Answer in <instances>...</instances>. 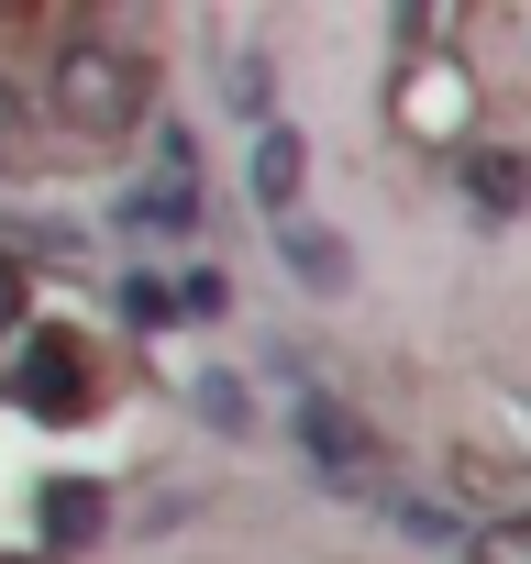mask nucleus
Segmentation results:
<instances>
[{
	"mask_svg": "<svg viewBox=\"0 0 531 564\" xmlns=\"http://www.w3.org/2000/svg\"><path fill=\"white\" fill-rule=\"evenodd\" d=\"M34 100H45V122H56L67 144H133V133H155V56L78 12V23L56 34V67H45Z\"/></svg>",
	"mask_w": 531,
	"mask_h": 564,
	"instance_id": "1",
	"label": "nucleus"
},
{
	"mask_svg": "<svg viewBox=\"0 0 531 564\" xmlns=\"http://www.w3.org/2000/svg\"><path fill=\"white\" fill-rule=\"evenodd\" d=\"M289 443L311 454V476H322V487H344V498H366V509L388 498V432H377L355 399L300 388V399H289Z\"/></svg>",
	"mask_w": 531,
	"mask_h": 564,
	"instance_id": "2",
	"label": "nucleus"
},
{
	"mask_svg": "<svg viewBox=\"0 0 531 564\" xmlns=\"http://www.w3.org/2000/svg\"><path fill=\"white\" fill-rule=\"evenodd\" d=\"M243 199H254V221H266V232L300 221V199H311V133H300V122L243 133Z\"/></svg>",
	"mask_w": 531,
	"mask_h": 564,
	"instance_id": "3",
	"label": "nucleus"
},
{
	"mask_svg": "<svg viewBox=\"0 0 531 564\" xmlns=\"http://www.w3.org/2000/svg\"><path fill=\"white\" fill-rule=\"evenodd\" d=\"M89 399H100V355H89V333H34V344H23V410L67 421V410H89Z\"/></svg>",
	"mask_w": 531,
	"mask_h": 564,
	"instance_id": "4",
	"label": "nucleus"
},
{
	"mask_svg": "<svg viewBox=\"0 0 531 564\" xmlns=\"http://www.w3.org/2000/svg\"><path fill=\"white\" fill-rule=\"evenodd\" d=\"M278 276H289L300 300H355V243L300 210V221H278Z\"/></svg>",
	"mask_w": 531,
	"mask_h": 564,
	"instance_id": "5",
	"label": "nucleus"
},
{
	"mask_svg": "<svg viewBox=\"0 0 531 564\" xmlns=\"http://www.w3.org/2000/svg\"><path fill=\"white\" fill-rule=\"evenodd\" d=\"M454 188H465L476 221H520V210H531V155H509V144H465V155H454Z\"/></svg>",
	"mask_w": 531,
	"mask_h": 564,
	"instance_id": "6",
	"label": "nucleus"
},
{
	"mask_svg": "<svg viewBox=\"0 0 531 564\" xmlns=\"http://www.w3.org/2000/svg\"><path fill=\"white\" fill-rule=\"evenodd\" d=\"M377 520H388L399 542H454V553H465V531H476L454 498H410V487H388V498H377Z\"/></svg>",
	"mask_w": 531,
	"mask_h": 564,
	"instance_id": "7",
	"label": "nucleus"
},
{
	"mask_svg": "<svg viewBox=\"0 0 531 564\" xmlns=\"http://www.w3.org/2000/svg\"><path fill=\"white\" fill-rule=\"evenodd\" d=\"M34 155H45V100H34L12 67H0V177H23Z\"/></svg>",
	"mask_w": 531,
	"mask_h": 564,
	"instance_id": "8",
	"label": "nucleus"
},
{
	"mask_svg": "<svg viewBox=\"0 0 531 564\" xmlns=\"http://www.w3.org/2000/svg\"><path fill=\"white\" fill-rule=\"evenodd\" d=\"M111 531V487H45V542H100Z\"/></svg>",
	"mask_w": 531,
	"mask_h": 564,
	"instance_id": "9",
	"label": "nucleus"
},
{
	"mask_svg": "<svg viewBox=\"0 0 531 564\" xmlns=\"http://www.w3.org/2000/svg\"><path fill=\"white\" fill-rule=\"evenodd\" d=\"M122 221H133V232H177V243H188V232H199V188H166V177H144V188L122 199Z\"/></svg>",
	"mask_w": 531,
	"mask_h": 564,
	"instance_id": "10",
	"label": "nucleus"
},
{
	"mask_svg": "<svg viewBox=\"0 0 531 564\" xmlns=\"http://www.w3.org/2000/svg\"><path fill=\"white\" fill-rule=\"evenodd\" d=\"M465 564H531V509H487L465 531Z\"/></svg>",
	"mask_w": 531,
	"mask_h": 564,
	"instance_id": "11",
	"label": "nucleus"
},
{
	"mask_svg": "<svg viewBox=\"0 0 531 564\" xmlns=\"http://www.w3.org/2000/svg\"><path fill=\"white\" fill-rule=\"evenodd\" d=\"M188 410H199L210 432H254V388H243V377H221V366L188 388Z\"/></svg>",
	"mask_w": 531,
	"mask_h": 564,
	"instance_id": "12",
	"label": "nucleus"
},
{
	"mask_svg": "<svg viewBox=\"0 0 531 564\" xmlns=\"http://www.w3.org/2000/svg\"><path fill=\"white\" fill-rule=\"evenodd\" d=\"M144 144H155V177H166V188H199V133H188L177 111H166V122H155Z\"/></svg>",
	"mask_w": 531,
	"mask_h": 564,
	"instance_id": "13",
	"label": "nucleus"
},
{
	"mask_svg": "<svg viewBox=\"0 0 531 564\" xmlns=\"http://www.w3.org/2000/svg\"><path fill=\"white\" fill-rule=\"evenodd\" d=\"M23 322H34V265L0 243V344H23Z\"/></svg>",
	"mask_w": 531,
	"mask_h": 564,
	"instance_id": "14",
	"label": "nucleus"
}]
</instances>
